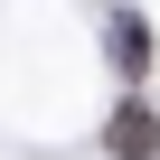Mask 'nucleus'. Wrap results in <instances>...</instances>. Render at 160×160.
Returning <instances> with one entry per match:
<instances>
[{
	"instance_id": "f03ea898",
	"label": "nucleus",
	"mask_w": 160,
	"mask_h": 160,
	"mask_svg": "<svg viewBox=\"0 0 160 160\" xmlns=\"http://www.w3.org/2000/svg\"><path fill=\"white\" fill-rule=\"evenodd\" d=\"M113 47H122V57H113L122 75H141V66H151V28H141V19H122V28H113Z\"/></svg>"
},
{
	"instance_id": "f257e3e1",
	"label": "nucleus",
	"mask_w": 160,
	"mask_h": 160,
	"mask_svg": "<svg viewBox=\"0 0 160 160\" xmlns=\"http://www.w3.org/2000/svg\"><path fill=\"white\" fill-rule=\"evenodd\" d=\"M104 141H113V160H160V113L151 104H122L104 122Z\"/></svg>"
}]
</instances>
